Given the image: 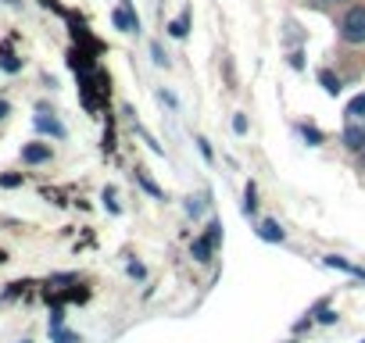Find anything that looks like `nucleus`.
Here are the masks:
<instances>
[{"label":"nucleus","mask_w":365,"mask_h":343,"mask_svg":"<svg viewBox=\"0 0 365 343\" xmlns=\"http://www.w3.org/2000/svg\"><path fill=\"white\" fill-rule=\"evenodd\" d=\"M244 218H255L258 215V186L255 183H247V190H244Z\"/></svg>","instance_id":"nucleus-8"},{"label":"nucleus","mask_w":365,"mask_h":343,"mask_svg":"<svg viewBox=\"0 0 365 343\" xmlns=\"http://www.w3.org/2000/svg\"><path fill=\"white\" fill-rule=\"evenodd\" d=\"M33 125H36L40 132H51V136H58V139L65 136V125H61L54 115H36V118H33Z\"/></svg>","instance_id":"nucleus-6"},{"label":"nucleus","mask_w":365,"mask_h":343,"mask_svg":"<svg viewBox=\"0 0 365 343\" xmlns=\"http://www.w3.org/2000/svg\"><path fill=\"white\" fill-rule=\"evenodd\" d=\"M319 8H336V4H347V0H315Z\"/></svg>","instance_id":"nucleus-20"},{"label":"nucleus","mask_w":365,"mask_h":343,"mask_svg":"<svg viewBox=\"0 0 365 343\" xmlns=\"http://www.w3.org/2000/svg\"><path fill=\"white\" fill-rule=\"evenodd\" d=\"M336 36L347 47H365V4H347L344 8L340 26H336Z\"/></svg>","instance_id":"nucleus-1"},{"label":"nucleus","mask_w":365,"mask_h":343,"mask_svg":"<svg viewBox=\"0 0 365 343\" xmlns=\"http://www.w3.org/2000/svg\"><path fill=\"white\" fill-rule=\"evenodd\" d=\"M111 22H115V29H122V33H140V19H136L125 4L111 11Z\"/></svg>","instance_id":"nucleus-3"},{"label":"nucleus","mask_w":365,"mask_h":343,"mask_svg":"<svg viewBox=\"0 0 365 343\" xmlns=\"http://www.w3.org/2000/svg\"><path fill=\"white\" fill-rule=\"evenodd\" d=\"M150 58H154L158 68H168V54L161 51V43H150Z\"/></svg>","instance_id":"nucleus-13"},{"label":"nucleus","mask_w":365,"mask_h":343,"mask_svg":"<svg viewBox=\"0 0 365 343\" xmlns=\"http://www.w3.org/2000/svg\"><path fill=\"white\" fill-rule=\"evenodd\" d=\"M190 33V15L187 11H182L175 22H168V36H175V40H182V36H187Z\"/></svg>","instance_id":"nucleus-11"},{"label":"nucleus","mask_w":365,"mask_h":343,"mask_svg":"<svg viewBox=\"0 0 365 343\" xmlns=\"http://www.w3.org/2000/svg\"><path fill=\"white\" fill-rule=\"evenodd\" d=\"M361 172H365V154H361Z\"/></svg>","instance_id":"nucleus-22"},{"label":"nucleus","mask_w":365,"mask_h":343,"mask_svg":"<svg viewBox=\"0 0 365 343\" xmlns=\"http://www.w3.org/2000/svg\"><path fill=\"white\" fill-rule=\"evenodd\" d=\"M297 132L308 139V147H322V132H319L315 125H297Z\"/></svg>","instance_id":"nucleus-12"},{"label":"nucleus","mask_w":365,"mask_h":343,"mask_svg":"<svg viewBox=\"0 0 365 343\" xmlns=\"http://www.w3.org/2000/svg\"><path fill=\"white\" fill-rule=\"evenodd\" d=\"M201 208H205V204H201V197H190V201H187V215H194V218H197V215H201Z\"/></svg>","instance_id":"nucleus-17"},{"label":"nucleus","mask_w":365,"mask_h":343,"mask_svg":"<svg viewBox=\"0 0 365 343\" xmlns=\"http://www.w3.org/2000/svg\"><path fill=\"white\" fill-rule=\"evenodd\" d=\"M233 132H237V136H244V132H247V115H244V111H237V115H233Z\"/></svg>","instance_id":"nucleus-14"},{"label":"nucleus","mask_w":365,"mask_h":343,"mask_svg":"<svg viewBox=\"0 0 365 343\" xmlns=\"http://www.w3.org/2000/svg\"><path fill=\"white\" fill-rule=\"evenodd\" d=\"M140 183H143V190H147V194H154V197H161V190H158V186L150 183V176H147V172H140Z\"/></svg>","instance_id":"nucleus-16"},{"label":"nucleus","mask_w":365,"mask_h":343,"mask_svg":"<svg viewBox=\"0 0 365 343\" xmlns=\"http://www.w3.org/2000/svg\"><path fill=\"white\" fill-rule=\"evenodd\" d=\"M190 254H194V261L208 265V261H212V254H215V243H212L208 236H197V240H194V247H190Z\"/></svg>","instance_id":"nucleus-7"},{"label":"nucleus","mask_w":365,"mask_h":343,"mask_svg":"<svg viewBox=\"0 0 365 343\" xmlns=\"http://www.w3.org/2000/svg\"><path fill=\"white\" fill-rule=\"evenodd\" d=\"M205 236H208V240H212V243H215V247H219V243H222V226H219V222H212V226H208V233H205Z\"/></svg>","instance_id":"nucleus-15"},{"label":"nucleus","mask_w":365,"mask_h":343,"mask_svg":"<svg viewBox=\"0 0 365 343\" xmlns=\"http://www.w3.org/2000/svg\"><path fill=\"white\" fill-rule=\"evenodd\" d=\"M197 147H201V154L212 161V147H208V139H205V136H197Z\"/></svg>","instance_id":"nucleus-19"},{"label":"nucleus","mask_w":365,"mask_h":343,"mask_svg":"<svg viewBox=\"0 0 365 343\" xmlns=\"http://www.w3.org/2000/svg\"><path fill=\"white\" fill-rule=\"evenodd\" d=\"M4 115H8V104H4V100H0V118H4Z\"/></svg>","instance_id":"nucleus-21"},{"label":"nucleus","mask_w":365,"mask_h":343,"mask_svg":"<svg viewBox=\"0 0 365 343\" xmlns=\"http://www.w3.org/2000/svg\"><path fill=\"white\" fill-rule=\"evenodd\" d=\"M4 4H19V0H4Z\"/></svg>","instance_id":"nucleus-23"},{"label":"nucleus","mask_w":365,"mask_h":343,"mask_svg":"<svg viewBox=\"0 0 365 343\" xmlns=\"http://www.w3.org/2000/svg\"><path fill=\"white\" fill-rule=\"evenodd\" d=\"M361 343H365V339H361Z\"/></svg>","instance_id":"nucleus-25"},{"label":"nucleus","mask_w":365,"mask_h":343,"mask_svg":"<svg viewBox=\"0 0 365 343\" xmlns=\"http://www.w3.org/2000/svg\"><path fill=\"white\" fill-rule=\"evenodd\" d=\"M344 115H347V122H361L365 118V93H358L354 100H347V111Z\"/></svg>","instance_id":"nucleus-10"},{"label":"nucleus","mask_w":365,"mask_h":343,"mask_svg":"<svg viewBox=\"0 0 365 343\" xmlns=\"http://www.w3.org/2000/svg\"><path fill=\"white\" fill-rule=\"evenodd\" d=\"M361 125H365V118H361Z\"/></svg>","instance_id":"nucleus-24"},{"label":"nucleus","mask_w":365,"mask_h":343,"mask_svg":"<svg viewBox=\"0 0 365 343\" xmlns=\"http://www.w3.org/2000/svg\"><path fill=\"white\" fill-rule=\"evenodd\" d=\"M158 100H161V104H168V107H175V104H179V100H175L168 90H158Z\"/></svg>","instance_id":"nucleus-18"},{"label":"nucleus","mask_w":365,"mask_h":343,"mask_svg":"<svg viewBox=\"0 0 365 343\" xmlns=\"http://www.w3.org/2000/svg\"><path fill=\"white\" fill-rule=\"evenodd\" d=\"M340 143H344L351 154H365V125H361V122H347L344 132H340Z\"/></svg>","instance_id":"nucleus-2"},{"label":"nucleus","mask_w":365,"mask_h":343,"mask_svg":"<svg viewBox=\"0 0 365 343\" xmlns=\"http://www.w3.org/2000/svg\"><path fill=\"white\" fill-rule=\"evenodd\" d=\"M258 236H262L265 243H283V240H287L283 226H279V222H272V218H265V222L258 226Z\"/></svg>","instance_id":"nucleus-5"},{"label":"nucleus","mask_w":365,"mask_h":343,"mask_svg":"<svg viewBox=\"0 0 365 343\" xmlns=\"http://www.w3.org/2000/svg\"><path fill=\"white\" fill-rule=\"evenodd\" d=\"M22 161H26V164H43V161H51V147H47V143H29V147L22 150Z\"/></svg>","instance_id":"nucleus-4"},{"label":"nucleus","mask_w":365,"mask_h":343,"mask_svg":"<svg viewBox=\"0 0 365 343\" xmlns=\"http://www.w3.org/2000/svg\"><path fill=\"white\" fill-rule=\"evenodd\" d=\"M319 83H322V90L329 93V97H340V90H344V83H340V75H333V72H319Z\"/></svg>","instance_id":"nucleus-9"}]
</instances>
